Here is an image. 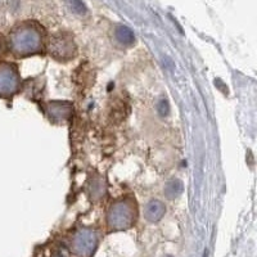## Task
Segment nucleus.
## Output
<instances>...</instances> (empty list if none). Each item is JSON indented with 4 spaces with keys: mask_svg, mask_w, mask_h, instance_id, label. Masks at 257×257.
Instances as JSON below:
<instances>
[{
    "mask_svg": "<svg viewBox=\"0 0 257 257\" xmlns=\"http://www.w3.org/2000/svg\"><path fill=\"white\" fill-rule=\"evenodd\" d=\"M95 237L89 232L80 233L74 242V247L76 254L81 257H88L92 255L95 248Z\"/></svg>",
    "mask_w": 257,
    "mask_h": 257,
    "instance_id": "obj_2",
    "label": "nucleus"
},
{
    "mask_svg": "<svg viewBox=\"0 0 257 257\" xmlns=\"http://www.w3.org/2000/svg\"><path fill=\"white\" fill-rule=\"evenodd\" d=\"M133 210L127 204H117L108 216V224L113 229H126L133 224Z\"/></svg>",
    "mask_w": 257,
    "mask_h": 257,
    "instance_id": "obj_1",
    "label": "nucleus"
},
{
    "mask_svg": "<svg viewBox=\"0 0 257 257\" xmlns=\"http://www.w3.org/2000/svg\"><path fill=\"white\" fill-rule=\"evenodd\" d=\"M71 8L72 11L76 12L79 14H84L86 12V8H85V4L82 3L81 0H70Z\"/></svg>",
    "mask_w": 257,
    "mask_h": 257,
    "instance_id": "obj_6",
    "label": "nucleus"
},
{
    "mask_svg": "<svg viewBox=\"0 0 257 257\" xmlns=\"http://www.w3.org/2000/svg\"><path fill=\"white\" fill-rule=\"evenodd\" d=\"M117 36H119V39H120L121 41L127 42V44H130V42L134 40V36H133L131 31L126 27L119 28V30H117Z\"/></svg>",
    "mask_w": 257,
    "mask_h": 257,
    "instance_id": "obj_5",
    "label": "nucleus"
},
{
    "mask_svg": "<svg viewBox=\"0 0 257 257\" xmlns=\"http://www.w3.org/2000/svg\"><path fill=\"white\" fill-rule=\"evenodd\" d=\"M3 50H4V40H3V36L0 35V56L3 53Z\"/></svg>",
    "mask_w": 257,
    "mask_h": 257,
    "instance_id": "obj_7",
    "label": "nucleus"
},
{
    "mask_svg": "<svg viewBox=\"0 0 257 257\" xmlns=\"http://www.w3.org/2000/svg\"><path fill=\"white\" fill-rule=\"evenodd\" d=\"M16 78L13 76V71L8 66L0 67V95L9 93L14 89Z\"/></svg>",
    "mask_w": 257,
    "mask_h": 257,
    "instance_id": "obj_3",
    "label": "nucleus"
},
{
    "mask_svg": "<svg viewBox=\"0 0 257 257\" xmlns=\"http://www.w3.org/2000/svg\"><path fill=\"white\" fill-rule=\"evenodd\" d=\"M165 212V207L159 203L158 201H152L151 203L147 206L145 210V217L148 218L149 221H158L159 218L163 216Z\"/></svg>",
    "mask_w": 257,
    "mask_h": 257,
    "instance_id": "obj_4",
    "label": "nucleus"
}]
</instances>
